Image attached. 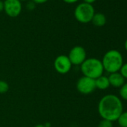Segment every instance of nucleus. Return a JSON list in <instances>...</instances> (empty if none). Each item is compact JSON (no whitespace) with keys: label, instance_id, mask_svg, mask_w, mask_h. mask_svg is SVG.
I'll return each instance as SVG.
<instances>
[{"label":"nucleus","instance_id":"5","mask_svg":"<svg viewBox=\"0 0 127 127\" xmlns=\"http://www.w3.org/2000/svg\"><path fill=\"white\" fill-rule=\"evenodd\" d=\"M67 56L72 65H81L87 58V52L84 47L76 46L70 49Z\"/></svg>","mask_w":127,"mask_h":127},{"label":"nucleus","instance_id":"18","mask_svg":"<svg viewBox=\"0 0 127 127\" xmlns=\"http://www.w3.org/2000/svg\"><path fill=\"white\" fill-rule=\"evenodd\" d=\"M47 1L48 0H32V2L35 4H43Z\"/></svg>","mask_w":127,"mask_h":127},{"label":"nucleus","instance_id":"22","mask_svg":"<svg viewBox=\"0 0 127 127\" xmlns=\"http://www.w3.org/2000/svg\"><path fill=\"white\" fill-rule=\"evenodd\" d=\"M124 48H125L126 51L127 52V38H126V41L124 43Z\"/></svg>","mask_w":127,"mask_h":127},{"label":"nucleus","instance_id":"19","mask_svg":"<svg viewBox=\"0 0 127 127\" xmlns=\"http://www.w3.org/2000/svg\"><path fill=\"white\" fill-rule=\"evenodd\" d=\"M63 1L67 4H73V3L77 2L79 0H63Z\"/></svg>","mask_w":127,"mask_h":127},{"label":"nucleus","instance_id":"8","mask_svg":"<svg viewBox=\"0 0 127 127\" xmlns=\"http://www.w3.org/2000/svg\"><path fill=\"white\" fill-rule=\"evenodd\" d=\"M4 11L10 17H17L22 11V4L19 0H5Z\"/></svg>","mask_w":127,"mask_h":127},{"label":"nucleus","instance_id":"9","mask_svg":"<svg viewBox=\"0 0 127 127\" xmlns=\"http://www.w3.org/2000/svg\"><path fill=\"white\" fill-rule=\"evenodd\" d=\"M108 78L109 80L110 86H112L115 88H120L125 83L126 80L119 72L109 74Z\"/></svg>","mask_w":127,"mask_h":127},{"label":"nucleus","instance_id":"11","mask_svg":"<svg viewBox=\"0 0 127 127\" xmlns=\"http://www.w3.org/2000/svg\"><path fill=\"white\" fill-rule=\"evenodd\" d=\"M92 23L97 27H102L106 23V17L105 15L102 13H95L92 20Z\"/></svg>","mask_w":127,"mask_h":127},{"label":"nucleus","instance_id":"14","mask_svg":"<svg viewBox=\"0 0 127 127\" xmlns=\"http://www.w3.org/2000/svg\"><path fill=\"white\" fill-rule=\"evenodd\" d=\"M9 90V85L8 84L7 82L0 80V94H5Z\"/></svg>","mask_w":127,"mask_h":127},{"label":"nucleus","instance_id":"7","mask_svg":"<svg viewBox=\"0 0 127 127\" xmlns=\"http://www.w3.org/2000/svg\"><path fill=\"white\" fill-rule=\"evenodd\" d=\"M54 68L60 74H67L72 68V64L67 55H60L54 61Z\"/></svg>","mask_w":127,"mask_h":127},{"label":"nucleus","instance_id":"20","mask_svg":"<svg viewBox=\"0 0 127 127\" xmlns=\"http://www.w3.org/2000/svg\"><path fill=\"white\" fill-rule=\"evenodd\" d=\"M4 11V2L0 0V12Z\"/></svg>","mask_w":127,"mask_h":127},{"label":"nucleus","instance_id":"17","mask_svg":"<svg viewBox=\"0 0 127 127\" xmlns=\"http://www.w3.org/2000/svg\"><path fill=\"white\" fill-rule=\"evenodd\" d=\"M34 8H35V3H34L33 2H29V3H28V5H27V8H28L29 10L32 11V10L34 9Z\"/></svg>","mask_w":127,"mask_h":127},{"label":"nucleus","instance_id":"23","mask_svg":"<svg viewBox=\"0 0 127 127\" xmlns=\"http://www.w3.org/2000/svg\"><path fill=\"white\" fill-rule=\"evenodd\" d=\"M34 127H46V126L44 125H43V124H37V125L34 126Z\"/></svg>","mask_w":127,"mask_h":127},{"label":"nucleus","instance_id":"12","mask_svg":"<svg viewBox=\"0 0 127 127\" xmlns=\"http://www.w3.org/2000/svg\"><path fill=\"white\" fill-rule=\"evenodd\" d=\"M117 121L120 127H127V111H123Z\"/></svg>","mask_w":127,"mask_h":127},{"label":"nucleus","instance_id":"21","mask_svg":"<svg viewBox=\"0 0 127 127\" xmlns=\"http://www.w3.org/2000/svg\"><path fill=\"white\" fill-rule=\"evenodd\" d=\"M83 1H84V2H85V3L91 4V5H92V3H94V2H96V0H83Z\"/></svg>","mask_w":127,"mask_h":127},{"label":"nucleus","instance_id":"24","mask_svg":"<svg viewBox=\"0 0 127 127\" xmlns=\"http://www.w3.org/2000/svg\"><path fill=\"white\" fill-rule=\"evenodd\" d=\"M19 1H20V2H22V1H26V0H19Z\"/></svg>","mask_w":127,"mask_h":127},{"label":"nucleus","instance_id":"1","mask_svg":"<svg viewBox=\"0 0 127 127\" xmlns=\"http://www.w3.org/2000/svg\"><path fill=\"white\" fill-rule=\"evenodd\" d=\"M98 113L103 120L115 122L123 111L122 99L115 94L103 96L98 103Z\"/></svg>","mask_w":127,"mask_h":127},{"label":"nucleus","instance_id":"10","mask_svg":"<svg viewBox=\"0 0 127 127\" xmlns=\"http://www.w3.org/2000/svg\"><path fill=\"white\" fill-rule=\"evenodd\" d=\"M95 85L96 88L104 91L108 89L110 87V83L108 76H101L99 78L95 79Z\"/></svg>","mask_w":127,"mask_h":127},{"label":"nucleus","instance_id":"4","mask_svg":"<svg viewBox=\"0 0 127 127\" xmlns=\"http://www.w3.org/2000/svg\"><path fill=\"white\" fill-rule=\"evenodd\" d=\"M95 14V10L91 4L82 2L79 4L74 11V16L76 20L81 23H88L91 22Z\"/></svg>","mask_w":127,"mask_h":127},{"label":"nucleus","instance_id":"13","mask_svg":"<svg viewBox=\"0 0 127 127\" xmlns=\"http://www.w3.org/2000/svg\"><path fill=\"white\" fill-rule=\"evenodd\" d=\"M119 97L121 99L127 101V82H125L119 88Z\"/></svg>","mask_w":127,"mask_h":127},{"label":"nucleus","instance_id":"2","mask_svg":"<svg viewBox=\"0 0 127 127\" xmlns=\"http://www.w3.org/2000/svg\"><path fill=\"white\" fill-rule=\"evenodd\" d=\"M104 71L111 74L119 72L124 64L122 53L117 49H110L107 51L101 60Z\"/></svg>","mask_w":127,"mask_h":127},{"label":"nucleus","instance_id":"16","mask_svg":"<svg viewBox=\"0 0 127 127\" xmlns=\"http://www.w3.org/2000/svg\"><path fill=\"white\" fill-rule=\"evenodd\" d=\"M119 73L123 76L125 79H127V63H124L121 67Z\"/></svg>","mask_w":127,"mask_h":127},{"label":"nucleus","instance_id":"6","mask_svg":"<svg viewBox=\"0 0 127 127\" xmlns=\"http://www.w3.org/2000/svg\"><path fill=\"white\" fill-rule=\"evenodd\" d=\"M76 89L82 94H90L96 90L95 80L83 76L77 81Z\"/></svg>","mask_w":127,"mask_h":127},{"label":"nucleus","instance_id":"3","mask_svg":"<svg viewBox=\"0 0 127 127\" xmlns=\"http://www.w3.org/2000/svg\"><path fill=\"white\" fill-rule=\"evenodd\" d=\"M81 71L84 76L96 79L103 75L104 69L101 60L96 58H86L80 65Z\"/></svg>","mask_w":127,"mask_h":127},{"label":"nucleus","instance_id":"15","mask_svg":"<svg viewBox=\"0 0 127 127\" xmlns=\"http://www.w3.org/2000/svg\"><path fill=\"white\" fill-rule=\"evenodd\" d=\"M97 127H113V123L109 120L102 119V120H100L98 123Z\"/></svg>","mask_w":127,"mask_h":127}]
</instances>
